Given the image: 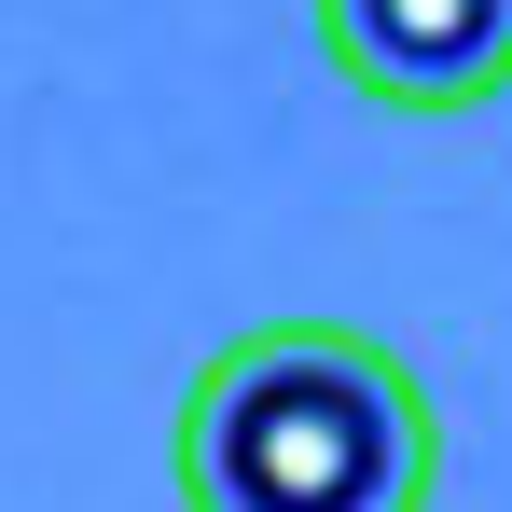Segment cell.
<instances>
[{
  "label": "cell",
  "mask_w": 512,
  "mask_h": 512,
  "mask_svg": "<svg viewBox=\"0 0 512 512\" xmlns=\"http://www.w3.org/2000/svg\"><path fill=\"white\" fill-rule=\"evenodd\" d=\"M429 388L346 319H263L180 388V512H429Z\"/></svg>",
  "instance_id": "6da1fadb"
},
{
  "label": "cell",
  "mask_w": 512,
  "mask_h": 512,
  "mask_svg": "<svg viewBox=\"0 0 512 512\" xmlns=\"http://www.w3.org/2000/svg\"><path fill=\"white\" fill-rule=\"evenodd\" d=\"M319 56L374 111H485L512 84V0H319Z\"/></svg>",
  "instance_id": "7a4b0ae2"
}]
</instances>
